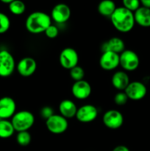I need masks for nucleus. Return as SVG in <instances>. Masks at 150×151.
<instances>
[{
  "mask_svg": "<svg viewBox=\"0 0 150 151\" xmlns=\"http://www.w3.org/2000/svg\"><path fill=\"white\" fill-rule=\"evenodd\" d=\"M112 24L116 30L121 32H128L133 29L135 26L134 13L127 9L119 7L110 16Z\"/></svg>",
  "mask_w": 150,
  "mask_h": 151,
  "instance_id": "1",
  "label": "nucleus"
},
{
  "mask_svg": "<svg viewBox=\"0 0 150 151\" xmlns=\"http://www.w3.org/2000/svg\"><path fill=\"white\" fill-rule=\"evenodd\" d=\"M51 24V16L42 11H35L30 13L25 22L26 30L32 34L44 32Z\"/></svg>",
  "mask_w": 150,
  "mask_h": 151,
  "instance_id": "2",
  "label": "nucleus"
},
{
  "mask_svg": "<svg viewBox=\"0 0 150 151\" xmlns=\"http://www.w3.org/2000/svg\"><path fill=\"white\" fill-rule=\"evenodd\" d=\"M11 123L15 131H28L35 123V116L29 111H20L16 112L11 118Z\"/></svg>",
  "mask_w": 150,
  "mask_h": 151,
  "instance_id": "3",
  "label": "nucleus"
},
{
  "mask_svg": "<svg viewBox=\"0 0 150 151\" xmlns=\"http://www.w3.org/2000/svg\"><path fill=\"white\" fill-rule=\"evenodd\" d=\"M16 68V62L13 55L9 51H0V77L7 78L13 73Z\"/></svg>",
  "mask_w": 150,
  "mask_h": 151,
  "instance_id": "4",
  "label": "nucleus"
},
{
  "mask_svg": "<svg viewBox=\"0 0 150 151\" xmlns=\"http://www.w3.org/2000/svg\"><path fill=\"white\" fill-rule=\"evenodd\" d=\"M140 59L136 52L130 50H124L119 55V65L125 71L132 72L138 69Z\"/></svg>",
  "mask_w": 150,
  "mask_h": 151,
  "instance_id": "5",
  "label": "nucleus"
},
{
  "mask_svg": "<svg viewBox=\"0 0 150 151\" xmlns=\"http://www.w3.org/2000/svg\"><path fill=\"white\" fill-rule=\"evenodd\" d=\"M46 126L51 134H61L68 129L69 122L60 114H53L46 120Z\"/></svg>",
  "mask_w": 150,
  "mask_h": 151,
  "instance_id": "6",
  "label": "nucleus"
},
{
  "mask_svg": "<svg viewBox=\"0 0 150 151\" xmlns=\"http://www.w3.org/2000/svg\"><path fill=\"white\" fill-rule=\"evenodd\" d=\"M59 60L62 67L70 70L72 68L78 66L79 55L74 49L71 47H66L60 52Z\"/></svg>",
  "mask_w": 150,
  "mask_h": 151,
  "instance_id": "7",
  "label": "nucleus"
},
{
  "mask_svg": "<svg viewBox=\"0 0 150 151\" xmlns=\"http://www.w3.org/2000/svg\"><path fill=\"white\" fill-rule=\"evenodd\" d=\"M102 122L107 128L116 130L122 126L124 123V116L120 111L112 109L107 111L104 114Z\"/></svg>",
  "mask_w": 150,
  "mask_h": 151,
  "instance_id": "8",
  "label": "nucleus"
},
{
  "mask_svg": "<svg viewBox=\"0 0 150 151\" xmlns=\"http://www.w3.org/2000/svg\"><path fill=\"white\" fill-rule=\"evenodd\" d=\"M128 99L132 100H141L147 93V88L143 83L140 81H132L129 83L124 90Z\"/></svg>",
  "mask_w": 150,
  "mask_h": 151,
  "instance_id": "9",
  "label": "nucleus"
},
{
  "mask_svg": "<svg viewBox=\"0 0 150 151\" xmlns=\"http://www.w3.org/2000/svg\"><path fill=\"white\" fill-rule=\"evenodd\" d=\"M98 116V109L91 104H86L77 109L76 118L82 123H88L95 120Z\"/></svg>",
  "mask_w": 150,
  "mask_h": 151,
  "instance_id": "10",
  "label": "nucleus"
},
{
  "mask_svg": "<svg viewBox=\"0 0 150 151\" xmlns=\"http://www.w3.org/2000/svg\"><path fill=\"white\" fill-rule=\"evenodd\" d=\"M71 9L64 3H59L54 6L51 12V19L58 24L66 23L71 17Z\"/></svg>",
  "mask_w": 150,
  "mask_h": 151,
  "instance_id": "11",
  "label": "nucleus"
},
{
  "mask_svg": "<svg viewBox=\"0 0 150 151\" xmlns=\"http://www.w3.org/2000/svg\"><path fill=\"white\" fill-rule=\"evenodd\" d=\"M37 63L33 58L25 57L21 59L16 65V69L19 75L24 78L30 77L35 72Z\"/></svg>",
  "mask_w": 150,
  "mask_h": 151,
  "instance_id": "12",
  "label": "nucleus"
},
{
  "mask_svg": "<svg viewBox=\"0 0 150 151\" xmlns=\"http://www.w3.org/2000/svg\"><path fill=\"white\" fill-rule=\"evenodd\" d=\"M16 103L10 97L0 98V119H8L16 114Z\"/></svg>",
  "mask_w": 150,
  "mask_h": 151,
  "instance_id": "13",
  "label": "nucleus"
},
{
  "mask_svg": "<svg viewBox=\"0 0 150 151\" xmlns=\"http://www.w3.org/2000/svg\"><path fill=\"white\" fill-rule=\"evenodd\" d=\"M99 65L104 70H114L119 66V55L112 52H102L99 59Z\"/></svg>",
  "mask_w": 150,
  "mask_h": 151,
  "instance_id": "14",
  "label": "nucleus"
},
{
  "mask_svg": "<svg viewBox=\"0 0 150 151\" xmlns=\"http://www.w3.org/2000/svg\"><path fill=\"white\" fill-rule=\"evenodd\" d=\"M91 86L86 81H77L73 84L71 87V93L77 100H85L88 98L91 94Z\"/></svg>",
  "mask_w": 150,
  "mask_h": 151,
  "instance_id": "15",
  "label": "nucleus"
},
{
  "mask_svg": "<svg viewBox=\"0 0 150 151\" xmlns=\"http://www.w3.org/2000/svg\"><path fill=\"white\" fill-rule=\"evenodd\" d=\"M102 52H112L120 55L125 50V44L123 40L118 37H113L108 41H105L101 46Z\"/></svg>",
  "mask_w": 150,
  "mask_h": 151,
  "instance_id": "16",
  "label": "nucleus"
},
{
  "mask_svg": "<svg viewBox=\"0 0 150 151\" xmlns=\"http://www.w3.org/2000/svg\"><path fill=\"white\" fill-rule=\"evenodd\" d=\"M113 87L119 91H124L129 84V78L127 74L124 71H118L113 74L111 79Z\"/></svg>",
  "mask_w": 150,
  "mask_h": 151,
  "instance_id": "17",
  "label": "nucleus"
},
{
  "mask_svg": "<svg viewBox=\"0 0 150 151\" xmlns=\"http://www.w3.org/2000/svg\"><path fill=\"white\" fill-rule=\"evenodd\" d=\"M77 109L76 104L70 100H63L59 105L60 115L67 119L76 116Z\"/></svg>",
  "mask_w": 150,
  "mask_h": 151,
  "instance_id": "18",
  "label": "nucleus"
},
{
  "mask_svg": "<svg viewBox=\"0 0 150 151\" xmlns=\"http://www.w3.org/2000/svg\"><path fill=\"white\" fill-rule=\"evenodd\" d=\"M135 23L144 27H150V9L141 7L134 13Z\"/></svg>",
  "mask_w": 150,
  "mask_h": 151,
  "instance_id": "19",
  "label": "nucleus"
},
{
  "mask_svg": "<svg viewBox=\"0 0 150 151\" xmlns=\"http://www.w3.org/2000/svg\"><path fill=\"white\" fill-rule=\"evenodd\" d=\"M117 8L114 1L111 0H104L100 1L98 4L97 10L99 14L105 17H110L113 15L116 9Z\"/></svg>",
  "mask_w": 150,
  "mask_h": 151,
  "instance_id": "20",
  "label": "nucleus"
},
{
  "mask_svg": "<svg viewBox=\"0 0 150 151\" xmlns=\"http://www.w3.org/2000/svg\"><path fill=\"white\" fill-rule=\"evenodd\" d=\"M15 129L8 119H0V138L8 139L13 135Z\"/></svg>",
  "mask_w": 150,
  "mask_h": 151,
  "instance_id": "21",
  "label": "nucleus"
},
{
  "mask_svg": "<svg viewBox=\"0 0 150 151\" xmlns=\"http://www.w3.org/2000/svg\"><path fill=\"white\" fill-rule=\"evenodd\" d=\"M8 7L11 13L16 16H20L23 14L26 10L25 4L20 0H13L8 5Z\"/></svg>",
  "mask_w": 150,
  "mask_h": 151,
  "instance_id": "22",
  "label": "nucleus"
},
{
  "mask_svg": "<svg viewBox=\"0 0 150 151\" xmlns=\"http://www.w3.org/2000/svg\"><path fill=\"white\" fill-rule=\"evenodd\" d=\"M31 135L28 131L18 132L16 136V142L21 146H27L31 142Z\"/></svg>",
  "mask_w": 150,
  "mask_h": 151,
  "instance_id": "23",
  "label": "nucleus"
},
{
  "mask_svg": "<svg viewBox=\"0 0 150 151\" xmlns=\"http://www.w3.org/2000/svg\"><path fill=\"white\" fill-rule=\"evenodd\" d=\"M69 73H70L71 78L75 82L82 81L84 77H85V72H84V69L79 66H75V67L72 68V69H70V71H69Z\"/></svg>",
  "mask_w": 150,
  "mask_h": 151,
  "instance_id": "24",
  "label": "nucleus"
},
{
  "mask_svg": "<svg viewBox=\"0 0 150 151\" xmlns=\"http://www.w3.org/2000/svg\"><path fill=\"white\" fill-rule=\"evenodd\" d=\"M10 27V20L8 16L0 12V34L8 31Z\"/></svg>",
  "mask_w": 150,
  "mask_h": 151,
  "instance_id": "25",
  "label": "nucleus"
},
{
  "mask_svg": "<svg viewBox=\"0 0 150 151\" xmlns=\"http://www.w3.org/2000/svg\"><path fill=\"white\" fill-rule=\"evenodd\" d=\"M123 7L127 9L129 11L135 13L140 7H141V2L138 0H124L122 1Z\"/></svg>",
  "mask_w": 150,
  "mask_h": 151,
  "instance_id": "26",
  "label": "nucleus"
},
{
  "mask_svg": "<svg viewBox=\"0 0 150 151\" xmlns=\"http://www.w3.org/2000/svg\"><path fill=\"white\" fill-rule=\"evenodd\" d=\"M129 100L124 91H119L115 95L114 102L118 106H124Z\"/></svg>",
  "mask_w": 150,
  "mask_h": 151,
  "instance_id": "27",
  "label": "nucleus"
},
{
  "mask_svg": "<svg viewBox=\"0 0 150 151\" xmlns=\"http://www.w3.org/2000/svg\"><path fill=\"white\" fill-rule=\"evenodd\" d=\"M46 36L49 38H55L57 37L59 34V29L55 25L51 24L46 29L44 32Z\"/></svg>",
  "mask_w": 150,
  "mask_h": 151,
  "instance_id": "28",
  "label": "nucleus"
},
{
  "mask_svg": "<svg viewBox=\"0 0 150 151\" xmlns=\"http://www.w3.org/2000/svg\"><path fill=\"white\" fill-rule=\"evenodd\" d=\"M53 112H54V111H53V109L51 107H49V106H45V107H44L41 109L40 113H41V116H42V118H44V119L46 120L50 116H51L54 114Z\"/></svg>",
  "mask_w": 150,
  "mask_h": 151,
  "instance_id": "29",
  "label": "nucleus"
},
{
  "mask_svg": "<svg viewBox=\"0 0 150 151\" xmlns=\"http://www.w3.org/2000/svg\"><path fill=\"white\" fill-rule=\"evenodd\" d=\"M113 151H129V149L126 146L124 145H119L116 146Z\"/></svg>",
  "mask_w": 150,
  "mask_h": 151,
  "instance_id": "30",
  "label": "nucleus"
},
{
  "mask_svg": "<svg viewBox=\"0 0 150 151\" xmlns=\"http://www.w3.org/2000/svg\"><path fill=\"white\" fill-rule=\"evenodd\" d=\"M140 2H141V4H142V7L150 9V0H142Z\"/></svg>",
  "mask_w": 150,
  "mask_h": 151,
  "instance_id": "31",
  "label": "nucleus"
},
{
  "mask_svg": "<svg viewBox=\"0 0 150 151\" xmlns=\"http://www.w3.org/2000/svg\"><path fill=\"white\" fill-rule=\"evenodd\" d=\"M12 1H13V0H1V2L4 3V4H7L8 5L11 3Z\"/></svg>",
  "mask_w": 150,
  "mask_h": 151,
  "instance_id": "32",
  "label": "nucleus"
}]
</instances>
